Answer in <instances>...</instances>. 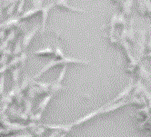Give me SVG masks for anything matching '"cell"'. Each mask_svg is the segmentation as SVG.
Here are the masks:
<instances>
[{
	"label": "cell",
	"mask_w": 151,
	"mask_h": 137,
	"mask_svg": "<svg viewBox=\"0 0 151 137\" xmlns=\"http://www.w3.org/2000/svg\"><path fill=\"white\" fill-rule=\"evenodd\" d=\"M55 7L66 11H71V12H78V13H87L84 9L76 8L68 4V0H56L55 1Z\"/></svg>",
	"instance_id": "obj_1"
},
{
	"label": "cell",
	"mask_w": 151,
	"mask_h": 137,
	"mask_svg": "<svg viewBox=\"0 0 151 137\" xmlns=\"http://www.w3.org/2000/svg\"><path fill=\"white\" fill-rule=\"evenodd\" d=\"M53 7H55V4L54 3H49L46 6H44L41 9V16H42V32L45 30L46 25H47V21L48 18L49 12L51 11V9Z\"/></svg>",
	"instance_id": "obj_2"
},
{
	"label": "cell",
	"mask_w": 151,
	"mask_h": 137,
	"mask_svg": "<svg viewBox=\"0 0 151 137\" xmlns=\"http://www.w3.org/2000/svg\"><path fill=\"white\" fill-rule=\"evenodd\" d=\"M133 4H134V0H124V1H122V3L120 4V6L122 9L123 15L130 16Z\"/></svg>",
	"instance_id": "obj_3"
},
{
	"label": "cell",
	"mask_w": 151,
	"mask_h": 137,
	"mask_svg": "<svg viewBox=\"0 0 151 137\" xmlns=\"http://www.w3.org/2000/svg\"><path fill=\"white\" fill-rule=\"evenodd\" d=\"M39 13H41V10L39 9H36V8H31L29 10H27V12H25L24 14H22L20 19L21 20H27L30 17H34L37 15H38Z\"/></svg>",
	"instance_id": "obj_4"
},
{
	"label": "cell",
	"mask_w": 151,
	"mask_h": 137,
	"mask_svg": "<svg viewBox=\"0 0 151 137\" xmlns=\"http://www.w3.org/2000/svg\"><path fill=\"white\" fill-rule=\"evenodd\" d=\"M37 29H38V27L36 26L33 30L30 31L29 33H27V34L26 35V36L24 37V39H23V46H24L25 48H27V47L28 46V45L30 44V41L32 40V38H33V37L35 36V35H36V33H37Z\"/></svg>",
	"instance_id": "obj_5"
},
{
	"label": "cell",
	"mask_w": 151,
	"mask_h": 137,
	"mask_svg": "<svg viewBox=\"0 0 151 137\" xmlns=\"http://www.w3.org/2000/svg\"><path fill=\"white\" fill-rule=\"evenodd\" d=\"M44 0H32V8H36L41 10L44 6Z\"/></svg>",
	"instance_id": "obj_6"
},
{
	"label": "cell",
	"mask_w": 151,
	"mask_h": 137,
	"mask_svg": "<svg viewBox=\"0 0 151 137\" xmlns=\"http://www.w3.org/2000/svg\"><path fill=\"white\" fill-rule=\"evenodd\" d=\"M18 6H17V15L19 16L20 14H22L23 10H24V6L26 3V0H18Z\"/></svg>",
	"instance_id": "obj_7"
},
{
	"label": "cell",
	"mask_w": 151,
	"mask_h": 137,
	"mask_svg": "<svg viewBox=\"0 0 151 137\" xmlns=\"http://www.w3.org/2000/svg\"><path fill=\"white\" fill-rule=\"evenodd\" d=\"M52 53V50L50 48H46V49H42V50H39L38 52H36L37 55H50Z\"/></svg>",
	"instance_id": "obj_8"
},
{
	"label": "cell",
	"mask_w": 151,
	"mask_h": 137,
	"mask_svg": "<svg viewBox=\"0 0 151 137\" xmlns=\"http://www.w3.org/2000/svg\"><path fill=\"white\" fill-rule=\"evenodd\" d=\"M147 53L146 54V56L147 57H151V34H150V37H149V41L147 43Z\"/></svg>",
	"instance_id": "obj_9"
},
{
	"label": "cell",
	"mask_w": 151,
	"mask_h": 137,
	"mask_svg": "<svg viewBox=\"0 0 151 137\" xmlns=\"http://www.w3.org/2000/svg\"><path fill=\"white\" fill-rule=\"evenodd\" d=\"M2 6H0V18H1V16H2Z\"/></svg>",
	"instance_id": "obj_10"
},
{
	"label": "cell",
	"mask_w": 151,
	"mask_h": 137,
	"mask_svg": "<svg viewBox=\"0 0 151 137\" xmlns=\"http://www.w3.org/2000/svg\"><path fill=\"white\" fill-rule=\"evenodd\" d=\"M113 1H114L116 4H119V3H120V0H113Z\"/></svg>",
	"instance_id": "obj_11"
}]
</instances>
